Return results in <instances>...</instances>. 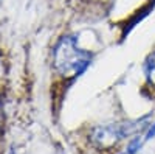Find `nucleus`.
I'll list each match as a JSON object with an SVG mask.
<instances>
[{
    "mask_svg": "<svg viewBox=\"0 0 155 154\" xmlns=\"http://www.w3.org/2000/svg\"><path fill=\"white\" fill-rule=\"evenodd\" d=\"M144 73H146V78H147V83L155 87V51L150 53L146 59V64H144Z\"/></svg>",
    "mask_w": 155,
    "mask_h": 154,
    "instance_id": "7ed1b4c3",
    "label": "nucleus"
},
{
    "mask_svg": "<svg viewBox=\"0 0 155 154\" xmlns=\"http://www.w3.org/2000/svg\"><path fill=\"white\" fill-rule=\"evenodd\" d=\"M135 129L132 125H107L96 128L93 132V140L99 148H112L124 140Z\"/></svg>",
    "mask_w": 155,
    "mask_h": 154,
    "instance_id": "f03ea898",
    "label": "nucleus"
},
{
    "mask_svg": "<svg viewBox=\"0 0 155 154\" xmlns=\"http://www.w3.org/2000/svg\"><path fill=\"white\" fill-rule=\"evenodd\" d=\"M92 61V55L82 47L74 36H64L54 48V67L64 78L81 75Z\"/></svg>",
    "mask_w": 155,
    "mask_h": 154,
    "instance_id": "f257e3e1",
    "label": "nucleus"
},
{
    "mask_svg": "<svg viewBox=\"0 0 155 154\" xmlns=\"http://www.w3.org/2000/svg\"><path fill=\"white\" fill-rule=\"evenodd\" d=\"M0 121H2V111H0Z\"/></svg>",
    "mask_w": 155,
    "mask_h": 154,
    "instance_id": "39448f33",
    "label": "nucleus"
},
{
    "mask_svg": "<svg viewBox=\"0 0 155 154\" xmlns=\"http://www.w3.org/2000/svg\"><path fill=\"white\" fill-rule=\"evenodd\" d=\"M155 135V123L152 125V128H150V131L147 132V135H146V139H152Z\"/></svg>",
    "mask_w": 155,
    "mask_h": 154,
    "instance_id": "20e7f679",
    "label": "nucleus"
}]
</instances>
